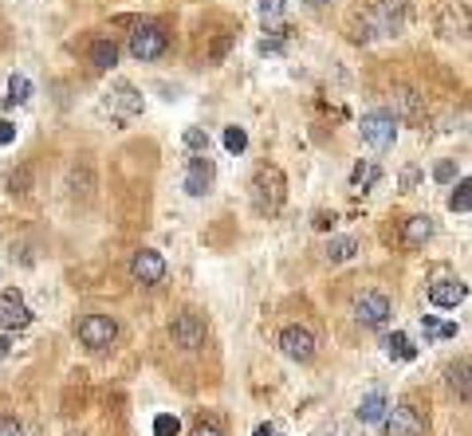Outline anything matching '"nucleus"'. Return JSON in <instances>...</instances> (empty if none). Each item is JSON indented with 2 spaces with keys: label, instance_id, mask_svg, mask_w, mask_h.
I'll return each mask as SVG.
<instances>
[{
  "label": "nucleus",
  "instance_id": "obj_15",
  "mask_svg": "<svg viewBox=\"0 0 472 436\" xmlns=\"http://www.w3.org/2000/svg\"><path fill=\"white\" fill-rule=\"evenodd\" d=\"M397 118V122H421L425 118V103H421V95L410 87H397L394 90V111H389Z\"/></svg>",
  "mask_w": 472,
  "mask_h": 436
},
{
  "label": "nucleus",
  "instance_id": "obj_3",
  "mask_svg": "<svg viewBox=\"0 0 472 436\" xmlns=\"http://www.w3.org/2000/svg\"><path fill=\"white\" fill-rule=\"evenodd\" d=\"M362 138L374 145V150H394V142H397V118L389 114V111L362 114Z\"/></svg>",
  "mask_w": 472,
  "mask_h": 436
},
{
  "label": "nucleus",
  "instance_id": "obj_11",
  "mask_svg": "<svg viewBox=\"0 0 472 436\" xmlns=\"http://www.w3.org/2000/svg\"><path fill=\"white\" fill-rule=\"evenodd\" d=\"M32 323V311H28V303H24V295L20 291H4L0 295V326L4 331H24V326Z\"/></svg>",
  "mask_w": 472,
  "mask_h": 436
},
{
  "label": "nucleus",
  "instance_id": "obj_4",
  "mask_svg": "<svg viewBox=\"0 0 472 436\" xmlns=\"http://www.w3.org/2000/svg\"><path fill=\"white\" fill-rule=\"evenodd\" d=\"M389 315H394V307H389V299L382 295V291H362L358 299H354V319H358L362 326H386Z\"/></svg>",
  "mask_w": 472,
  "mask_h": 436
},
{
  "label": "nucleus",
  "instance_id": "obj_14",
  "mask_svg": "<svg viewBox=\"0 0 472 436\" xmlns=\"http://www.w3.org/2000/svg\"><path fill=\"white\" fill-rule=\"evenodd\" d=\"M465 299H468V287L460 284V279H437V284L429 287V303L441 307V311H457Z\"/></svg>",
  "mask_w": 472,
  "mask_h": 436
},
{
  "label": "nucleus",
  "instance_id": "obj_17",
  "mask_svg": "<svg viewBox=\"0 0 472 436\" xmlns=\"http://www.w3.org/2000/svg\"><path fill=\"white\" fill-rule=\"evenodd\" d=\"M386 409H389L386 393H382V389H374V393L362 397V405H358V421H362V424H378V421L386 417Z\"/></svg>",
  "mask_w": 472,
  "mask_h": 436
},
{
  "label": "nucleus",
  "instance_id": "obj_28",
  "mask_svg": "<svg viewBox=\"0 0 472 436\" xmlns=\"http://www.w3.org/2000/svg\"><path fill=\"white\" fill-rule=\"evenodd\" d=\"M181 432V421L174 413H158L153 417V436H177Z\"/></svg>",
  "mask_w": 472,
  "mask_h": 436
},
{
  "label": "nucleus",
  "instance_id": "obj_26",
  "mask_svg": "<svg viewBox=\"0 0 472 436\" xmlns=\"http://www.w3.org/2000/svg\"><path fill=\"white\" fill-rule=\"evenodd\" d=\"M224 150H229V153L248 150V134H244V126H229V130H224Z\"/></svg>",
  "mask_w": 472,
  "mask_h": 436
},
{
  "label": "nucleus",
  "instance_id": "obj_31",
  "mask_svg": "<svg viewBox=\"0 0 472 436\" xmlns=\"http://www.w3.org/2000/svg\"><path fill=\"white\" fill-rule=\"evenodd\" d=\"M12 142H16V122L0 118V150H4V145H12Z\"/></svg>",
  "mask_w": 472,
  "mask_h": 436
},
{
  "label": "nucleus",
  "instance_id": "obj_27",
  "mask_svg": "<svg viewBox=\"0 0 472 436\" xmlns=\"http://www.w3.org/2000/svg\"><path fill=\"white\" fill-rule=\"evenodd\" d=\"M256 8H260V20L271 24V20H279V16L287 12V0H256Z\"/></svg>",
  "mask_w": 472,
  "mask_h": 436
},
{
  "label": "nucleus",
  "instance_id": "obj_34",
  "mask_svg": "<svg viewBox=\"0 0 472 436\" xmlns=\"http://www.w3.org/2000/svg\"><path fill=\"white\" fill-rule=\"evenodd\" d=\"M0 436H20V424H16L12 417H4V421H0Z\"/></svg>",
  "mask_w": 472,
  "mask_h": 436
},
{
  "label": "nucleus",
  "instance_id": "obj_9",
  "mask_svg": "<svg viewBox=\"0 0 472 436\" xmlns=\"http://www.w3.org/2000/svg\"><path fill=\"white\" fill-rule=\"evenodd\" d=\"M279 350L292 362H311L315 358V334L307 326H284L279 331Z\"/></svg>",
  "mask_w": 472,
  "mask_h": 436
},
{
  "label": "nucleus",
  "instance_id": "obj_29",
  "mask_svg": "<svg viewBox=\"0 0 472 436\" xmlns=\"http://www.w3.org/2000/svg\"><path fill=\"white\" fill-rule=\"evenodd\" d=\"M449 381H452V389H460V401H468V362L452 366L449 370Z\"/></svg>",
  "mask_w": 472,
  "mask_h": 436
},
{
  "label": "nucleus",
  "instance_id": "obj_37",
  "mask_svg": "<svg viewBox=\"0 0 472 436\" xmlns=\"http://www.w3.org/2000/svg\"><path fill=\"white\" fill-rule=\"evenodd\" d=\"M8 350H12V342H8V339H0V358H4Z\"/></svg>",
  "mask_w": 472,
  "mask_h": 436
},
{
  "label": "nucleus",
  "instance_id": "obj_19",
  "mask_svg": "<svg viewBox=\"0 0 472 436\" xmlns=\"http://www.w3.org/2000/svg\"><path fill=\"white\" fill-rule=\"evenodd\" d=\"M354 252H358V240H354V236H334V240H326L323 256L331 260V263H347Z\"/></svg>",
  "mask_w": 472,
  "mask_h": 436
},
{
  "label": "nucleus",
  "instance_id": "obj_23",
  "mask_svg": "<svg viewBox=\"0 0 472 436\" xmlns=\"http://www.w3.org/2000/svg\"><path fill=\"white\" fill-rule=\"evenodd\" d=\"M28 98H32V79L28 75H12V79H8V95H4L8 106H20V103H28Z\"/></svg>",
  "mask_w": 472,
  "mask_h": 436
},
{
  "label": "nucleus",
  "instance_id": "obj_20",
  "mask_svg": "<svg viewBox=\"0 0 472 436\" xmlns=\"http://www.w3.org/2000/svg\"><path fill=\"white\" fill-rule=\"evenodd\" d=\"M386 354H389L394 362H413V358H417V346H413L410 334L397 331V334H389V339H386Z\"/></svg>",
  "mask_w": 472,
  "mask_h": 436
},
{
  "label": "nucleus",
  "instance_id": "obj_36",
  "mask_svg": "<svg viewBox=\"0 0 472 436\" xmlns=\"http://www.w3.org/2000/svg\"><path fill=\"white\" fill-rule=\"evenodd\" d=\"M417 177H421V174H417L413 166H410V169H402V189H413V185H417Z\"/></svg>",
  "mask_w": 472,
  "mask_h": 436
},
{
  "label": "nucleus",
  "instance_id": "obj_2",
  "mask_svg": "<svg viewBox=\"0 0 472 436\" xmlns=\"http://www.w3.org/2000/svg\"><path fill=\"white\" fill-rule=\"evenodd\" d=\"M169 51V35L158 24H142V28L130 32V56L138 63H153Z\"/></svg>",
  "mask_w": 472,
  "mask_h": 436
},
{
  "label": "nucleus",
  "instance_id": "obj_30",
  "mask_svg": "<svg viewBox=\"0 0 472 436\" xmlns=\"http://www.w3.org/2000/svg\"><path fill=\"white\" fill-rule=\"evenodd\" d=\"M433 177H437L441 185H449V181H457V166H452V161H441V166L433 169Z\"/></svg>",
  "mask_w": 472,
  "mask_h": 436
},
{
  "label": "nucleus",
  "instance_id": "obj_12",
  "mask_svg": "<svg viewBox=\"0 0 472 436\" xmlns=\"http://www.w3.org/2000/svg\"><path fill=\"white\" fill-rule=\"evenodd\" d=\"M106 111H111L118 122H130V118H138L142 114V95L134 90L130 83H118L111 90V98H106Z\"/></svg>",
  "mask_w": 472,
  "mask_h": 436
},
{
  "label": "nucleus",
  "instance_id": "obj_21",
  "mask_svg": "<svg viewBox=\"0 0 472 436\" xmlns=\"http://www.w3.org/2000/svg\"><path fill=\"white\" fill-rule=\"evenodd\" d=\"M421 334H425V342L457 339V323H441V319H433V315H421Z\"/></svg>",
  "mask_w": 472,
  "mask_h": 436
},
{
  "label": "nucleus",
  "instance_id": "obj_16",
  "mask_svg": "<svg viewBox=\"0 0 472 436\" xmlns=\"http://www.w3.org/2000/svg\"><path fill=\"white\" fill-rule=\"evenodd\" d=\"M429 236H433V216H410L402 229V244L405 248H425Z\"/></svg>",
  "mask_w": 472,
  "mask_h": 436
},
{
  "label": "nucleus",
  "instance_id": "obj_25",
  "mask_svg": "<svg viewBox=\"0 0 472 436\" xmlns=\"http://www.w3.org/2000/svg\"><path fill=\"white\" fill-rule=\"evenodd\" d=\"M181 142H185L189 153H208V130H201V126H189V130L181 134Z\"/></svg>",
  "mask_w": 472,
  "mask_h": 436
},
{
  "label": "nucleus",
  "instance_id": "obj_6",
  "mask_svg": "<svg viewBox=\"0 0 472 436\" xmlns=\"http://www.w3.org/2000/svg\"><path fill=\"white\" fill-rule=\"evenodd\" d=\"M213 181H216L213 161H208L205 153H193V158H189V166H185V177H181L185 193H189V197H205V193H213Z\"/></svg>",
  "mask_w": 472,
  "mask_h": 436
},
{
  "label": "nucleus",
  "instance_id": "obj_7",
  "mask_svg": "<svg viewBox=\"0 0 472 436\" xmlns=\"http://www.w3.org/2000/svg\"><path fill=\"white\" fill-rule=\"evenodd\" d=\"M130 276L138 279L142 287H158L161 279H166V260H161V252H153V248L134 252V260H130Z\"/></svg>",
  "mask_w": 472,
  "mask_h": 436
},
{
  "label": "nucleus",
  "instance_id": "obj_13",
  "mask_svg": "<svg viewBox=\"0 0 472 436\" xmlns=\"http://www.w3.org/2000/svg\"><path fill=\"white\" fill-rule=\"evenodd\" d=\"M370 20H374V32L397 35V32H402V24H405V8H402V0H378V8L370 12Z\"/></svg>",
  "mask_w": 472,
  "mask_h": 436
},
{
  "label": "nucleus",
  "instance_id": "obj_10",
  "mask_svg": "<svg viewBox=\"0 0 472 436\" xmlns=\"http://www.w3.org/2000/svg\"><path fill=\"white\" fill-rule=\"evenodd\" d=\"M386 424V436H421L425 432V421L413 405H397V409H386L382 417Z\"/></svg>",
  "mask_w": 472,
  "mask_h": 436
},
{
  "label": "nucleus",
  "instance_id": "obj_38",
  "mask_svg": "<svg viewBox=\"0 0 472 436\" xmlns=\"http://www.w3.org/2000/svg\"><path fill=\"white\" fill-rule=\"evenodd\" d=\"M307 4H311V8H323V4H326V0H307Z\"/></svg>",
  "mask_w": 472,
  "mask_h": 436
},
{
  "label": "nucleus",
  "instance_id": "obj_35",
  "mask_svg": "<svg viewBox=\"0 0 472 436\" xmlns=\"http://www.w3.org/2000/svg\"><path fill=\"white\" fill-rule=\"evenodd\" d=\"M252 436H284V429H279V424H256V432H252Z\"/></svg>",
  "mask_w": 472,
  "mask_h": 436
},
{
  "label": "nucleus",
  "instance_id": "obj_1",
  "mask_svg": "<svg viewBox=\"0 0 472 436\" xmlns=\"http://www.w3.org/2000/svg\"><path fill=\"white\" fill-rule=\"evenodd\" d=\"M287 201V181L276 166H260L256 177H252V208L260 216H276Z\"/></svg>",
  "mask_w": 472,
  "mask_h": 436
},
{
  "label": "nucleus",
  "instance_id": "obj_22",
  "mask_svg": "<svg viewBox=\"0 0 472 436\" xmlns=\"http://www.w3.org/2000/svg\"><path fill=\"white\" fill-rule=\"evenodd\" d=\"M90 63H95L98 71H111L118 63V48L111 40H95V43H90Z\"/></svg>",
  "mask_w": 472,
  "mask_h": 436
},
{
  "label": "nucleus",
  "instance_id": "obj_18",
  "mask_svg": "<svg viewBox=\"0 0 472 436\" xmlns=\"http://www.w3.org/2000/svg\"><path fill=\"white\" fill-rule=\"evenodd\" d=\"M378 181H382V169H378V161H358V166L350 169V189H358V193L374 189Z\"/></svg>",
  "mask_w": 472,
  "mask_h": 436
},
{
  "label": "nucleus",
  "instance_id": "obj_5",
  "mask_svg": "<svg viewBox=\"0 0 472 436\" xmlns=\"http://www.w3.org/2000/svg\"><path fill=\"white\" fill-rule=\"evenodd\" d=\"M75 334H79V342H83V346L106 350L118 339V326H114L111 315H87V319L75 326Z\"/></svg>",
  "mask_w": 472,
  "mask_h": 436
},
{
  "label": "nucleus",
  "instance_id": "obj_8",
  "mask_svg": "<svg viewBox=\"0 0 472 436\" xmlns=\"http://www.w3.org/2000/svg\"><path fill=\"white\" fill-rule=\"evenodd\" d=\"M169 339H174V346H181V350H201L205 346V323L197 319L193 311L177 315V319L169 323Z\"/></svg>",
  "mask_w": 472,
  "mask_h": 436
},
{
  "label": "nucleus",
  "instance_id": "obj_32",
  "mask_svg": "<svg viewBox=\"0 0 472 436\" xmlns=\"http://www.w3.org/2000/svg\"><path fill=\"white\" fill-rule=\"evenodd\" d=\"M189 436H224V432H221V424L201 421V424H193V432H189Z\"/></svg>",
  "mask_w": 472,
  "mask_h": 436
},
{
  "label": "nucleus",
  "instance_id": "obj_33",
  "mask_svg": "<svg viewBox=\"0 0 472 436\" xmlns=\"http://www.w3.org/2000/svg\"><path fill=\"white\" fill-rule=\"evenodd\" d=\"M315 229H319V232H326V229H334V224H339V216H334V213H315Z\"/></svg>",
  "mask_w": 472,
  "mask_h": 436
},
{
  "label": "nucleus",
  "instance_id": "obj_24",
  "mask_svg": "<svg viewBox=\"0 0 472 436\" xmlns=\"http://www.w3.org/2000/svg\"><path fill=\"white\" fill-rule=\"evenodd\" d=\"M449 208H452V213H468V208H472V185H468V177L457 181V189H452V197H449Z\"/></svg>",
  "mask_w": 472,
  "mask_h": 436
}]
</instances>
